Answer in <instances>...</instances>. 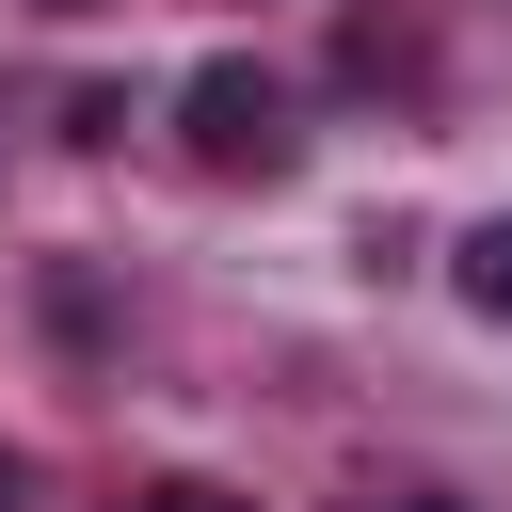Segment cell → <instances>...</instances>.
Returning a JSON list of instances; mask_svg holds the SVG:
<instances>
[{
  "mask_svg": "<svg viewBox=\"0 0 512 512\" xmlns=\"http://www.w3.org/2000/svg\"><path fill=\"white\" fill-rule=\"evenodd\" d=\"M176 128H192V160H224V176H272V160H288V96H272L256 64H192V80H176Z\"/></svg>",
  "mask_w": 512,
  "mask_h": 512,
  "instance_id": "1",
  "label": "cell"
},
{
  "mask_svg": "<svg viewBox=\"0 0 512 512\" xmlns=\"http://www.w3.org/2000/svg\"><path fill=\"white\" fill-rule=\"evenodd\" d=\"M448 272H464V304H480V320H512V208H496V224H464V256H448Z\"/></svg>",
  "mask_w": 512,
  "mask_h": 512,
  "instance_id": "2",
  "label": "cell"
},
{
  "mask_svg": "<svg viewBox=\"0 0 512 512\" xmlns=\"http://www.w3.org/2000/svg\"><path fill=\"white\" fill-rule=\"evenodd\" d=\"M144 512H256V496H224V480H160Z\"/></svg>",
  "mask_w": 512,
  "mask_h": 512,
  "instance_id": "3",
  "label": "cell"
},
{
  "mask_svg": "<svg viewBox=\"0 0 512 512\" xmlns=\"http://www.w3.org/2000/svg\"><path fill=\"white\" fill-rule=\"evenodd\" d=\"M0 512H16V480H0Z\"/></svg>",
  "mask_w": 512,
  "mask_h": 512,
  "instance_id": "4",
  "label": "cell"
},
{
  "mask_svg": "<svg viewBox=\"0 0 512 512\" xmlns=\"http://www.w3.org/2000/svg\"><path fill=\"white\" fill-rule=\"evenodd\" d=\"M400 512H432V496H400Z\"/></svg>",
  "mask_w": 512,
  "mask_h": 512,
  "instance_id": "5",
  "label": "cell"
}]
</instances>
